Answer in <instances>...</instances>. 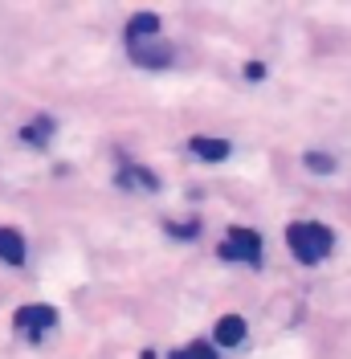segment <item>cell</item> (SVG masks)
I'll return each mask as SVG.
<instances>
[{"label":"cell","instance_id":"9c48e42d","mask_svg":"<svg viewBox=\"0 0 351 359\" xmlns=\"http://www.w3.org/2000/svg\"><path fill=\"white\" fill-rule=\"evenodd\" d=\"M49 131H53V123H49V118H37L33 127H25V131H21V139H25V143H33V147H41V139Z\"/></svg>","mask_w":351,"mask_h":359},{"label":"cell","instance_id":"277c9868","mask_svg":"<svg viewBox=\"0 0 351 359\" xmlns=\"http://www.w3.org/2000/svg\"><path fill=\"white\" fill-rule=\"evenodd\" d=\"M53 323H58L53 306H41V302H37V306H25V311L17 314V327H21V331H29V339H37L41 331H49Z\"/></svg>","mask_w":351,"mask_h":359},{"label":"cell","instance_id":"4fadbf2b","mask_svg":"<svg viewBox=\"0 0 351 359\" xmlns=\"http://www.w3.org/2000/svg\"><path fill=\"white\" fill-rule=\"evenodd\" d=\"M245 78H249V82H262V78H265V66H262V62H249V66H245Z\"/></svg>","mask_w":351,"mask_h":359},{"label":"cell","instance_id":"8fae6325","mask_svg":"<svg viewBox=\"0 0 351 359\" xmlns=\"http://www.w3.org/2000/svg\"><path fill=\"white\" fill-rule=\"evenodd\" d=\"M172 359H217V355H213V347H208V343H192V347L176 351Z\"/></svg>","mask_w":351,"mask_h":359},{"label":"cell","instance_id":"ba28073f","mask_svg":"<svg viewBox=\"0 0 351 359\" xmlns=\"http://www.w3.org/2000/svg\"><path fill=\"white\" fill-rule=\"evenodd\" d=\"M188 147H192L200 159H208V163H217V159L229 156V143H225V139H208V135H197Z\"/></svg>","mask_w":351,"mask_h":359},{"label":"cell","instance_id":"30bf717a","mask_svg":"<svg viewBox=\"0 0 351 359\" xmlns=\"http://www.w3.org/2000/svg\"><path fill=\"white\" fill-rule=\"evenodd\" d=\"M127 180L139 184V188H159V180H152V172H143V168H127V172H123V184H127Z\"/></svg>","mask_w":351,"mask_h":359},{"label":"cell","instance_id":"7a4b0ae2","mask_svg":"<svg viewBox=\"0 0 351 359\" xmlns=\"http://www.w3.org/2000/svg\"><path fill=\"white\" fill-rule=\"evenodd\" d=\"M225 262H245V266H258L262 262V237L253 229H229L225 245H220Z\"/></svg>","mask_w":351,"mask_h":359},{"label":"cell","instance_id":"3957f363","mask_svg":"<svg viewBox=\"0 0 351 359\" xmlns=\"http://www.w3.org/2000/svg\"><path fill=\"white\" fill-rule=\"evenodd\" d=\"M127 49H131V62L135 66H143V69H164V66H172V45L168 41H159V37H155V41H139V45H127Z\"/></svg>","mask_w":351,"mask_h":359},{"label":"cell","instance_id":"5b68a950","mask_svg":"<svg viewBox=\"0 0 351 359\" xmlns=\"http://www.w3.org/2000/svg\"><path fill=\"white\" fill-rule=\"evenodd\" d=\"M155 37H159V17H155V13H139V17H131V25H127V45L155 41Z\"/></svg>","mask_w":351,"mask_h":359},{"label":"cell","instance_id":"8992f818","mask_svg":"<svg viewBox=\"0 0 351 359\" xmlns=\"http://www.w3.org/2000/svg\"><path fill=\"white\" fill-rule=\"evenodd\" d=\"M213 339H217L220 347H237V343L245 339V318L241 314H225V318L217 323V331H213Z\"/></svg>","mask_w":351,"mask_h":359},{"label":"cell","instance_id":"7c38bea8","mask_svg":"<svg viewBox=\"0 0 351 359\" xmlns=\"http://www.w3.org/2000/svg\"><path fill=\"white\" fill-rule=\"evenodd\" d=\"M307 168H310V172H323V176H327V172H335V159L323 156V151H310V156H307Z\"/></svg>","mask_w":351,"mask_h":359},{"label":"cell","instance_id":"52a82bcc","mask_svg":"<svg viewBox=\"0 0 351 359\" xmlns=\"http://www.w3.org/2000/svg\"><path fill=\"white\" fill-rule=\"evenodd\" d=\"M0 257L8 262V266H21L25 262V241L17 229H0Z\"/></svg>","mask_w":351,"mask_h":359},{"label":"cell","instance_id":"6da1fadb","mask_svg":"<svg viewBox=\"0 0 351 359\" xmlns=\"http://www.w3.org/2000/svg\"><path fill=\"white\" fill-rule=\"evenodd\" d=\"M286 241H290V253L303 262V266H314V262H323L335 245V237H331L327 224L319 221H294L286 229Z\"/></svg>","mask_w":351,"mask_h":359}]
</instances>
